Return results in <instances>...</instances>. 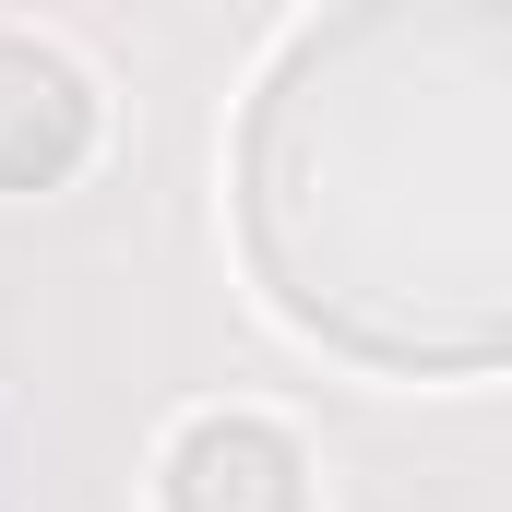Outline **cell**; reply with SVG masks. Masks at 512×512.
<instances>
[{
  "instance_id": "1",
  "label": "cell",
  "mask_w": 512,
  "mask_h": 512,
  "mask_svg": "<svg viewBox=\"0 0 512 512\" xmlns=\"http://www.w3.org/2000/svg\"><path fill=\"white\" fill-rule=\"evenodd\" d=\"M167 512H310V465L274 417H191L167 441Z\"/></svg>"
},
{
  "instance_id": "2",
  "label": "cell",
  "mask_w": 512,
  "mask_h": 512,
  "mask_svg": "<svg viewBox=\"0 0 512 512\" xmlns=\"http://www.w3.org/2000/svg\"><path fill=\"white\" fill-rule=\"evenodd\" d=\"M96 143V96L60 48L0 36V191H48L60 167H84Z\"/></svg>"
}]
</instances>
